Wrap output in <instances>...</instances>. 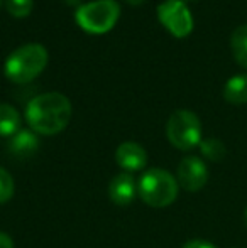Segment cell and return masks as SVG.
I'll use <instances>...</instances> for the list:
<instances>
[{
    "label": "cell",
    "instance_id": "7a4b0ae2",
    "mask_svg": "<svg viewBox=\"0 0 247 248\" xmlns=\"http://www.w3.org/2000/svg\"><path fill=\"white\" fill-rule=\"evenodd\" d=\"M48 51L43 44H24L7 58L3 73L12 83L24 85L43 73L48 64Z\"/></svg>",
    "mask_w": 247,
    "mask_h": 248
},
{
    "label": "cell",
    "instance_id": "9c48e42d",
    "mask_svg": "<svg viewBox=\"0 0 247 248\" xmlns=\"http://www.w3.org/2000/svg\"><path fill=\"white\" fill-rule=\"evenodd\" d=\"M139 194L135 179L129 172L115 176L109 184V196L117 206H129Z\"/></svg>",
    "mask_w": 247,
    "mask_h": 248
},
{
    "label": "cell",
    "instance_id": "44dd1931",
    "mask_svg": "<svg viewBox=\"0 0 247 248\" xmlns=\"http://www.w3.org/2000/svg\"><path fill=\"white\" fill-rule=\"evenodd\" d=\"M232 248H239V247H232Z\"/></svg>",
    "mask_w": 247,
    "mask_h": 248
},
{
    "label": "cell",
    "instance_id": "6da1fadb",
    "mask_svg": "<svg viewBox=\"0 0 247 248\" xmlns=\"http://www.w3.org/2000/svg\"><path fill=\"white\" fill-rule=\"evenodd\" d=\"M71 118V101L63 93L48 92L34 96L26 107V120L39 135H54L65 130Z\"/></svg>",
    "mask_w": 247,
    "mask_h": 248
},
{
    "label": "cell",
    "instance_id": "ac0fdd59",
    "mask_svg": "<svg viewBox=\"0 0 247 248\" xmlns=\"http://www.w3.org/2000/svg\"><path fill=\"white\" fill-rule=\"evenodd\" d=\"M0 248H14V240L5 232H0Z\"/></svg>",
    "mask_w": 247,
    "mask_h": 248
},
{
    "label": "cell",
    "instance_id": "e0dca14e",
    "mask_svg": "<svg viewBox=\"0 0 247 248\" xmlns=\"http://www.w3.org/2000/svg\"><path fill=\"white\" fill-rule=\"evenodd\" d=\"M183 248H217V247L210 242H205V240H190V242H186L183 245Z\"/></svg>",
    "mask_w": 247,
    "mask_h": 248
},
{
    "label": "cell",
    "instance_id": "2e32d148",
    "mask_svg": "<svg viewBox=\"0 0 247 248\" xmlns=\"http://www.w3.org/2000/svg\"><path fill=\"white\" fill-rule=\"evenodd\" d=\"M14 179L9 172H7L3 167H0V204L10 201L14 196Z\"/></svg>",
    "mask_w": 247,
    "mask_h": 248
},
{
    "label": "cell",
    "instance_id": "8fae6325",
    "mask_svg": "<svg viewBox=\"0 0 247 248\" xmlns=\"http://www.w3.org/2000/svg\"><path fill=\"white\" fill-rule=\"evenodd\" d=\"M224 98L234 105L247 103V75H235L225 83Z\"/></svg>",
    "mask_w": 247,
    "mask_h": 248
},
{
    "label": "cell",
    "instance_id": "5bb4252c",
    "mask_svg": "<svg viewBox=\"0 0 247 248\" xmlns=\"http://www.w3.org/2000/svg\"><path fill=\"white\" fill-rule=\"evenodd\" d=\"M200 150H201V154H203V157H207L212 162H220V160L225 159V155H227V149H225L224 142L214 137L201 140Z\"/></svg>",
    "mask_w": 247,
    "mask_h": 248
},
{
    "label": "cell",
    "instance_id": "9a60e30c",
    "mask_svg": "<svg viewBox=\"0 0 247 248\" xmlns=\"http://www.w3.org/2000/svg\"><path fill=\"white\" fill-rule=\"evenodd\" d=\"M7 10L14 17H27L34 7V0H7Z\"/></svg>",
    "mask_w": 247,
    "mask_h": 248
},
{
    "label": "cell",
    "instance_id": "3957f363",
    "mask_svg": "<svg viewBox=\"0 0 247 248\" xmlns=\"http://www.w3.org/2000/svg\"><path fill=\"white\" fill-rule=\"evenodd\" d=\"M139 196L151 208H166L178 198V181L165 169H149L137 183Z\"/></svg>",
    "mask_w": 247,
    "mask_h": 248
},
{
    "label": "cell",
    "instance_id": "5b68a950",
    "mask_svg": "<svg viewBox=\"0 0 247 248\" xmlns=\"http://www.w3.org/2000/svg\"><path fill=\"white\" fill-rule=\"evenodd\" d=\"M166 135L176 149L191 150L201 142L200 118L190 110H176L168 120Z\"/></svg>",
    "mask_w": 247,
    "mask_h": 248
},
{
    "label": "cell",
    "instance_id": "7c38bea8",
    "mask_svg": "<svg viewBox=\"0 0 247 248\" xmlns=\"http://www.w3.org/2000/svg\"><path fill=\"white\" fill-rule=\"evenodd\" d=\"M20 130V115L12 105L0 103V137H12Z\"/></svg>",
    "mask_w": 247,
    "mask_h": 248
},
{
    "label": "cell",
    "instance_id": "277c9868",
    "mask_svg": "<svg viewBox=\"0 0 247 248\" xmlns=\"http://www.w3.org/2000/svg\"><path fill=\"white\" fill-rule=\"evenodd\" d=\"M120 5L117 0H93L76 9V24L90 34H105L117 24Z\"/></svg>",
    "mask_w": 247,
    "mask_h": 248
},
{
    "label": "cell",
    "instance_id": "7402d4cb",
    "mask_svg": "<svg viewBox=\"0 0 247 248\" xmlns=\"http://www.w3.org/2000/svg\"><path fill=\"white\" fill-rule=\"evenodd\" d=\"M0 2H2V0H0Z\"/></svg>",
    "mask_w": 247,
    "mask_h": 248
},
{
    "label": "cell",
    "instance_id": "30bf717a",
    "mask_svg": "<svg viewBox=\"0 0 247 248\" xmlns=\"http://www.w3.org/2000/svg\"><path fill=\"white\" fill-rule=\"evenodd\" d=\"M9 149L17 157H29L39 149V139H37L36 132L20 128L17 134H14L10 137Z\"/></svg>",
    "mask_w": 247,
    "mask_h": 248
},
{
    "label": "cell",
    "instance_id": "ffe728a7",
    "mask_svg": "<svg viewBox=\"0 0 247 248\" xmlns=\"http://www.w3.org/2000/svg\"><path fill=\"white\" fill-rule=\"evenodd\" d=\"M244 221H246V226H247V208H246V211H244Z\"/></svg>",
    "mask_w": 247,
    "mask_h": 248
},
{
    "label": "cell",
    "instance_id": "ba28073f",
    "mask_svg": "<svg viewBox=\"0 0 247 248\" xmlns=\"http://www.w3.org/2000/svg\"><path fill=\"white\" fill-rule=\"evenodd\" d=\"M115 160L129 174L137 172L148 164V152L137 142H124L115 150Z\"/></svg>",
    "mask_w": 247,
    "mask_h": 248
},
{
    "label": "cell",
    "instance_id": "8992f818",
    "mask_svg": "<svg viewBox=\"0 0 247 248\" xmlns=\"http://www.w3.org/2000/svg\"><path fill=\"white\" fill-rule=\"evenodd\" d=\"M158 19L175 37H186L193 31V17L183 0H165L158 5Z\"/></svg>",
    "mask_w": 247,
    "mask_h": 248
},
{
    "label": "cell",
    "instance_id": "d6986e66",
    "mask_svg": "<svg viewBox=\"0 0 247 248\" xmlns=\"http://www.w3.org/2000/svg\"><path fill=\"white\" fill-rule=\"evenodd\" d=\"M127 3H131V5H141V3H144L146 0H125Z\"/></svg>",
    "mask_w": 247,
    "mask_h": 248
},
{
    "label": "cell",
    "instance_id": "52a82bcc",
    "mask_svg": "<svg viewBox=\"0 0 247 248\" xmlns=\"http://www.w3.org/2000/svg\"><path fill=\"white\" fill-rule=\"evenodd\" d=\"M176 181H178V184L183 189L190 191V193H197L207 184L208 169L200 157L188 155L180 162Z\"/></svg>",
    "mask_w": 247,
    "mask_h": 248
},
{
    "label": "cell",
    "instance_id": "4fadbf2b",
    "mask_svg": "<svg viewBox=\"0 0 247 248\" xmlns=\"http://www.w3.org/2000/svg\"><path fill=\"white\" fill-rule=\"evenodd\" d=\"M231 47L239 64L247 69V26H239L232 32Z\"/></svg>",
    "mask_w": 247,
    "mask_h": 248
}]
</instances>
